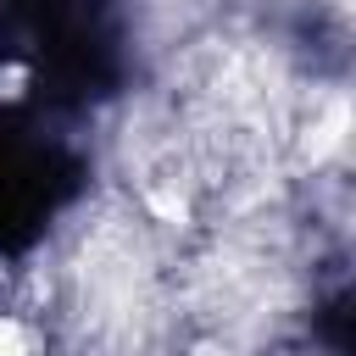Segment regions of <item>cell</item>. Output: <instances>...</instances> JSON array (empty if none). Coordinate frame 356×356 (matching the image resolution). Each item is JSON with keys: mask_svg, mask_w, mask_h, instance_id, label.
<instances>
[{"mask_svg": "<svg viewBox=\"0 0 356 356\" xmlns=\"http://www.w3.org/2000/svg\"><path fill=\"white\" fill-rule=\"evenodd\" d=\"M0 356H39V339L22 317H6L0 312Z\"/></svg>", "mask_w": 356, "mask_h": 356, "instance_id": "1", "label": "cell"}, {"mask_svg": "<svg viewBox=\"0 0 356 356\" xmlns=\"http://www.w3.org/2000/svg\"><path fill=\"white\" fill-rule=\"evenodd\" d=\"M184 356H234V350H222V345H195V350H184Z\"/></svg>", "mask_w": 356, "mask_h": 356, "instance_id": "2", "label": "cell"}]
</instances>
